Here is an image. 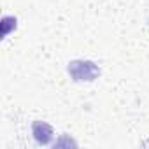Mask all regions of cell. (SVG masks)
Returning a JSON list of instances; mask_svg holds the SVG:
<instances>
[{"instance_id": "cell-1", "label": "cell", "mask_w": 149, "mask_h": 149, "mask_svg": "<svg viewBox=\"0 0 149 149\" xmlns=\"http://www.w3.org/2000/svg\"><path fill=\"white\" fill-rule=\"evenodd\" d=\"M68 74L74 77V81H93L100 74V68L93 61L76 60V61L68 63Z\"/></svg>"}, {"instance_id": "cell-2", "label": "cell", "mask_w": 149, "mask_h": 149, "mask_svg": "<svg viewBox=\"0 0 149 149\" xmlns=\"http://www.w3.org/2000/svg\"><path fill=\"white\" fill-rule=\"evenodd\" d=\"M32 133H33V139L42 146H46L53 140V128L44 121H35L32 125Z\"/></svg>"}]
</instances>
